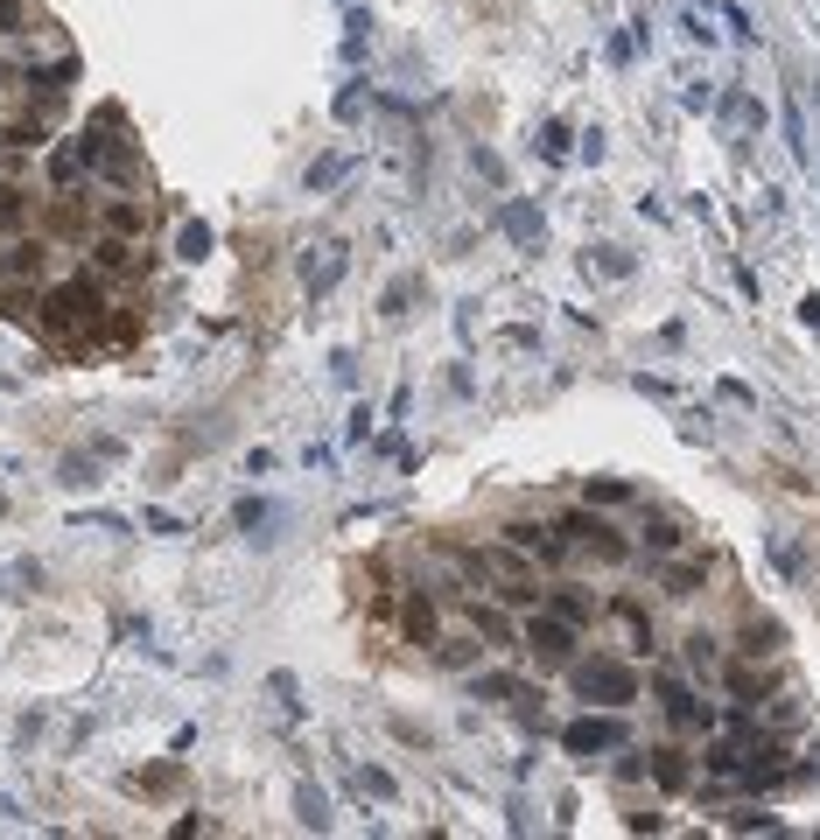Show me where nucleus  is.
<instances>
[{
    "label": "nucleus",
    "mask_w": 820,
    "mask_h": 840,
    "mask_svg": "<svg viewBox=\"0 0 820 840\" xmlns=\"http://www.w3.org/2000/svg\"><path fill=\"white\" fill-rule=\"evenodd\" d=\"M98 323H106V288H98V274L57 280V288L43 295V315H36V329L57 336V344H92Z\"/></svg>",
    "instance_id": "1"
},
{
    "label": "nucleus",
    "mask_w": 820,
    "mask_h": 840,
    "mask_svg": "<svg viewBox=\"0 0 820 840\" xmlns=\"http://www.w3.org/2000/svg\"><path fill=\"white\" fill-rule=\"evenodd\" d=\"M568 561H604V567H625L631 561V532L617 526V518H604V504H582V512H561L555 518Z\"/></svg>",
    "instance_id": "2"
},
{
    "label": "nucleus",
    "mask_w": 820,
    "mask_h": 840,
    "mask_svg": "<svg viewBox=\"0 0 820 840\" xmlns=\"http://www.w3.org/2000/svg\"><path fill=\"white\" fill-rule=\"evenodd\" d=\"M463 567H477V575H491L498 581V596L512 602V610H533V602L547 596L540 588V575H533V553H519L512 540H484V547H471V553H456Z\"/></svg>",
    "instance_id": "3"
},
{
    "label": "nucleus",
    "mask_w": 820,
    "mask_h": 840,
    "mask_svg": "<svg viewBox=\"0 0 820 840\" xmlns=\"http://www.w3.org/2000/svg\"><path fill=\"white\" fill-rule=\"evenodd\" d=\"M568 686H575V700H590V708H639L645 680L631 659H575L568 665Z\"/></svg>",
    "instance_id": "4"
},
{
    "label": "nucleus",
    "mask_w": 820,
    "mask_h": 840,
    "mask_svg": "<svg viewBox=\"0 0 820 840\" xmlns=\"http://www.w3.org/2000/svg\"><path fill=\"white\" fill-rule=\"evenodd\" d=\"M582 624H568V616H555V610H540V602H533L526 610V624H519V651H526L533 665H547V672H568L582 659Z\"/></svg>",
    "instance_id": "5"
},
{
    "label": "nucleus",
    "mask_w": 820,
    "mask_h": 840,
    "mask_svg": "<svg viewBox=\"0 0 820 840\" xmlns=\"http://www.w3.org/2000/svg\"><path fill=\"white\" fill-rule=\"evenodd\" d=\"M147 266H155L147 239H112V231H98V239H92V274L98 280H141Z\"/></svg>",
    "instance_id": "6"
},
{
    "label": "nucleus",
    "mask_w": 820,
    "mask_h": 840,
    "mask_svg": "<svg viewBox=\"0 0 820 840\" xmlns=\"http://www.w3.org/2000/svg\"><path fill=\"white\" fill-rule=\"evenodd\" d=\"M92 204H98V231H112V239H155V204H147V196L92 190Z\"/></svg>",
    "instance_id": "7"
},
{
    "label": "nucleus",
    "mask_w": 820,
    "mask_h": 840,
    "mask_svg": "<svg viewBox=\"0 0 820 840\" xmlns=\"http://www.w3.org/2000/svg\"><path fill=\"white\" fill-rule=\"evenodd\" d=\"M652 694H659V708H666L674 729H715V708L694 694L688 680H652Z\"/></svg>",
    "instance_id": "8"
},
{
    "label": "nucleus",
    "mask_w": 820,
    "mask_h": 840,
    "mask_svg": "<svg viewBox=\"0 0 820 840\" xmlns=\"http://www.w3.org/2000/svg\"><path fill=\"white\" fill-rule=\"evenodd\" d=\"M680 659H688L694 686H715V680H723V637H715V631H688V637H680Z\"/></svg>",
    "instance_id": "9"
},
{
    "label": "nucleus",
    "mask_w": 820,
    "mask_h": 840,
    "mask_svg": "<svg viewBox=\"0 0 820 840\" xmlns=\"http://www.w3.org/2000/svg\"><path fill=\"white\" fill-rule=\"evenodd\" d=\"M506 540H512L519 553H533V561H547V567H561V561H568L561 532H555V526H540V518H512V526H506Z\"/></svg>",
    "instance_id": "10"
},
{
    "label": "nucleus",
    "mask_w": 820,
    "mask_h": 840,
    "mask_svg": "<svg viewBox=\"0 0 820 840\" xmlns=\"http://www.w3.org/2000/svg\"><path fill=\"white\" fill-rule=\"evenodd\" d=\"M463 624H471L491 651H512V645H519V624H512L506 610H491V602H471V596H463Z\"/></svg>",
    "instance_id": "11"
},
{
    "label": "nucleus",
    "mask_w": 820,
    "mask_h": 840,
    "mask_svg": "<svg viewBox=\"0 0 820 840\" xmlns=\"http://www.w3.org/2000/svg\"><path fill=\"white\" fill-rule=\"evenodd\" d=\"M36 196L43 190H28V182H0V239H14V231L36 225Z\"/></svg>",
    "instance_id": "12"
},
{
    "label": "nucleus",
    "mask_w": 820,
    "mask_h": 840,
    "mask_svg": "<svg viewBox=\"0 0 820 840\" xmlns=\"http://www.w3.org/2000/svg\"><path fill=\"white\" fill-rule=\"evenodd\" d=\"M645 770H652V784H659V792H688V784H694V764H688V749H680V743H659Z\"/></svg>",
    "instance_id": "13"
},
{
    "label": "nucleus",
    "mask_w": 820,
    "mask_h": 840,
    "mask_svg": "<svg viewBox=\"0 0 820 840\" xmlns=\"http://www.w3.org/2000/svg\"><path fill=\"white\" fill-rule=\"evenodd\" d=\"M610 616H617V631H625V659H645V651L659 645V631H652V616L639 602H610Z\"/></svg>",
    "instance_id": "14"
},
{
    "label": "nucleus",
    "mask_w": 820,
    "mask_h": 840,
    "mask_svg": "<svg viewBox=\"0 0 820 840\" xmlns=\"http://www.w3.org/2000/svg\"><path fill=\"white\" fill-rule=\"evenodd\" d=\"M561 743L575 756H596V749H625V729H617V721H575Z\"/></svg>",
    "instance_id": "15"
},
{
    "label": "nucleus",
    "mask_w": 820,
    "mask_h": 840,
    "mask_svg": "<svg viewBox=\"0 0 820 840\" xmlns=\"http://www.w3.org/2000/svg\"><path fill=\"white\" fill-rule=\"evenodd\" d=\"M477 651H484V637H477V631H456V637H435L428 659H435V665H449V672H471V665H477Z\"/></svg>",
    "instance_id": "16"
},
{
    "label": "nucleus",
    "mask_w": 820,
    "mask_h": 840,
    "mask_svg": "<svg viewBox=\"0 0 820 840\" xmlns=\"http://www.w3.org/2000/svg\"><path fill=\"white\" fill-rule=\"evenodd\" d=\"M666 581H674L666 596H701V581H715V561H709V553H694V561H674V567H666Z\"/></svg>",
    "instance_id": "17"
},
{
    "label": "nucleus",
    "mask_w": 820,
    "mask_h": 840,
    "mask_svg": "<svg viewBox=\"0 0 820 840\" xmlns=\"http://www.w3.org/2000/svg\"><path fill=\"white\" fill-rule=\"evenodd\" d=\"M547 610H555V616H568V624H590V616H596V602L582 596L575 581H561V588H547Z\"/></svg>",
    "instance_id": "18"
},
{
    "label": "nucleus",
    "mask_w": 820,
    "mask_h": 840,
    "mask_svg": "<svg viewBox=\"0 0 820 840\" xmlns=\"http://www.w3.org/2000/svg\"><path fill=\"white\" fill-rule=\"evenodd\" d=\"M723 680H729L736 708H764V672H758V665H729Z\"/></svg>",
    "instance_id": "19"
},
{
    "label": "nucleus",
    "mask_w": 820,
    "mask_h": 840,
    "mask_svg": "<svg viewBox=\"0 0 820 840\" xmlns=\"http://www.w3.org/2000/svg\"><path fill=\"white\" fill-rule=\"evenodd\" d=\"M639 540H645L652 553H680V547H688V532H680V518H659V512H652V518H645V532H639Z\"/></svg>",
    "instance_id": "20"
},
{
    "label": "nucleus",
    "mask_w": 820,
    "mask_h": 840,
    "mask_svg": "<svg viewBox=\"0 0 820 840\" xmlns=\"http://www.w3.org/2000/svg\"><path fill=\"white\" fill-rule=\"evenodd\" d=\"M407 637H414V645H421V651L435 645V637H442V616L428 610V596H414V602H407Z\"/></svg>",
    "instance_id": "21"
},
{
    "label": "nucleus",
    "mask_w": 820,
    "mask_h": 840,
    "mask_svg": "<svg viewBox=\"0 0 820 840\" xmlns=\"http://www.w3.org/2000/svg\"><path fill=\"white\" fill-rule=\"evenodd\" d=\"M779 645H785V631H779V624H750V631H744V651H750V659H772Z\"/></svg>",
    "instance_id": "22"
},
{
    "label": "nucleus",
    "mask_w": 820,
    "mask_h": 840,
    "mask_svg": "<svg viewBox=\"0 0 820 840\" xmlns=\"http://www.w3.org/2000/svg\"><path fill=\"white\" fill-rule=\"evenodd\" d=\"M477 694H484V700H519V708H526V700H540L533 686H519V680H477Z\"/></svg>",
    "instance_id": "23"
},
{
    "label": "nucleus",
    "mask_w": 820,
    "mask_h": 840,
    "mask_svg": "<svg viewBox=\"0 0 820 840\" xmlns=\"http://www.w3.org/2000/svg\"><path fill=\"white\" fill-rule=\"evenodd\" d=\"M590 504H631V483H604V477H596L590 483Z\"/></svg>",
    "instance_id": "24"
}]
</instances>
